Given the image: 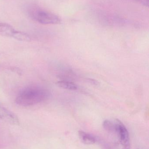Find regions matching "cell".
<instances>
[{
  "label": "cell",
  "mask_w": 149,
  "mask_h": 149,
  "mask_svg": "<svg viewBox=\"0 0 149 149\" xmlns=\"http://www.w3.org/2000/svg\"><path fill=\"white\" fill-rule=\"evenodd\" d=\"M49 96L50 93L47 89L39 86H29L18 93L15 102L23 107L34 106L44 101Z\"/></svg>",
  "instance_id": "cell-1"
},
{
  "label": "cell",
  "mask_w": 149,
  "mask_h": 149,
  "mask_svg": "<svg viewBox=\"0 0 149 149\" xmlns=\"http://www.w3.org/2000/svg\"><path fill=\"white\" fill-rule=\"evenodd\" d=\"M31 15L34 20L41 24H58L60 18L55 14L38 9H34Z\"/></svg>",
  "instance_id": "cell-2"
},
{
  "label": "cell",
  "mask_w": 149,
  "mask_h": 149,
  "mask_svg": "<svg viewBox=\"0 0 149 149\" xmlns=\"http://www.w3.org/2000/svg\"><path fill=\"white\" fill-rule=\"evenodd\" d=\"M115 128L113 133L116 134L122 149H130V143L129 134L124 124L119 120H114Z\"/></svg>",
  "instance_id": "cell-3"
},
{
  "label": "cell",
  "mask_w": 149,
  "mask_h": 149,
  "mask_svg": "<svg viewBox=\"0 0 149 149\" xmlns=\"http://www.w3.org/2000/svg\"><path fill=\"white\" fill-rule=\"evenodd\" d=\"M0 119L13 125L19 126L20 121L18 117L13 112L7 109L0 103Z\"/></svg>",
  "instance_id": "cell-4"
},
{
  "label": "cell",
  "mask_w": 149,
  "mask_h": 149,
  "mask_svg": "<svg viewBox=\"0 0 149 149\" xmlns=\"http://www.w3.org/2000/svg\"><path fill=\"white\" fill-rule=\"evenodd\" d=\"M17 30L11 25L5 23H0V36L14 38Z\"/></svg>",
  "instance_id": "cell-5"
},
{
  "label": "cell",
  "mask_w": 149,
  "mask_h": 149,
  "mask_svg": "<svg viewBox=\"0 0 149 149\" xmlns=\"http://www.w3.org/2000/svg\"><path fill=\"white\" fill-rule=\"evenodd\" d=\"M78 136L80 141L85 144H93L96 142V138L94 136L84 131H78Z\"/></svg>",
  "instance_id": "cell-6"
},
{
  "label": "cell",
  "mask_w": 149,
  "mask_h": 149,
  "mask_svg": "<svg viewBox=\"0 0 149 149\" xmlns=\"http://www.w3.org/2000/svg\"><path fill=\"white\" fill-rule=\"evenodd\" d=\"M57 84L59 87L64 89L70 90H75L77 89V86L76 84L71 81L65 80L59 81H57Z\"/></svg>",
  "instance_id": "cell-7"
},
{
  "label": "cell",
  "mask_w": 149,
  "mask_h": 149,
  "mask_svg": "<svg viewBox=\"0 0 149 149\" xmlns=\"http://www.w3.org/2000/svg\"><path fill=\"white\" fill-rule=\"evenodd\" d=\"M14 38L21 42H29L31 40V38L29 34L18 31H17Z\"/></svg>",
  "instance_id": "cell-8"
},
{
  "label": "cell",
  "mask_w": 149,
  "mask_h": 149,
  "mask_svg": "<svg viewBox=\"0 0 149 149\" xmlns=\"http://www.w3.org/2000/svg\"><path fill=\"white\" fill-rule=\"evenodd\" d=\"M103 128L105 130L110 133H113L115 127L114 121L110 120H106L103 122L102 124Z\"/></svg>",
  "instance_id": "cell-9"
}]
</instances>
